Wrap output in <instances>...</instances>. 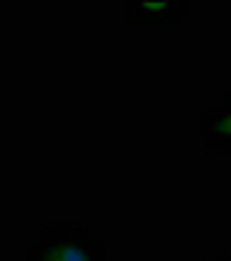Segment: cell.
I'll list each match as a JSON object with an SVG mask.
<instances>
[{"instance_id":"1","label":"cell","mask_w":231,"mask_h":261,"mask_svg":"<svg viewBox=\"0 0 231 261\" xmlns=\"http://www.w3.org/2000/svg\"><path fill=\"white\" fill-rule=\"evenodd\" d=\"M22 261H106V239L78 222L42 225Z\"/></svg>"},{"instance_id":"2","label":"cell","mask_w":231,"mask_h":261,"mask_svg":"<svg viewBox=\"0 0 231 261\" xmlns=\"http://www.w3.org/2000/svg\"><path fill=\"white\" fill-rule=\"evenodd\" d=\"M190 0H145L123 3V17L131 25H178L190 17Z\"/></svg>"},{"instance_id":"3","label":"cell","mask_w":231,"mask_h":261,"mask_svg":"<svg viewBox=\"0 0 231 261\" xmlns=\"http://www.w3.org/2000/svg\"><path fill=\"white\" fill-rule=\"evenodd\" d=\"M201 139L203 147L217 156H231V89L223 92L215 109L201 117Z\"/></svg>"},{"instance_id":"4","label":"cell","mask_w":231,"mask_h":261,"mask_svg":"<svg viewBox=\"0 0 231 261\" xmlns=\"http://www.w3.org/2000/svg\"><path fill=\"white\" fill-rule=\"evenodd\" d=\"M212 261H231V250H226V253H220V256H215Z\"/></svg>"}]
</instances>
